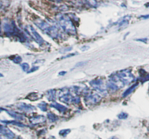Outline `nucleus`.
<instances>
[{
  "mask_svg": "<svg viewBox=\"0 0 149 139\" xmlns=\"http://www.w3.org/2000/svg\"><path fill=\"white\" fill-rule=\"evenodd\" d=\"M58 97L61 102L67 104H79L81 102L79 97L73 95L67 87L61 89L58 91Z\"/></svg>",
  "mask_w": 149,
  "mask_h": 139,
  "instance_id": "1",
  "label": "nucleus"
},
{
  "mask_svg": "<svg viewBox=\"0 0 149 139\" xmlns=\"http://www.w3.org/2000/svg\"><path fill=\"white\" fill-rule=\"evenodd\" d=\"M35 24L39 27L44 33L49 35L53 39H58L59 37L58 29L55 26H52L47 23L46 21L38 19L35 21Z\"/></svg>",
  "mask_w": 149,
  "mask_h": 139,
  "instance_id": "2",
  "label": "nucleus"
},
{
  "mask_svg": "<svg viewBox=\"0 0 149 139\" xmlns=\"http://www.w3.org/2000/svg\"><path fill=\"white\" fill-rule=\"evenodd\" d=\"M57 19H58L59 26L66 33L70 34V35H74V34H76L75 26H74L72 21H71V19L69 17L64 15H58Z\"/></svg>",
  "mask_w": 149,
  "mask_h": 139,
  "instance_id": "3",
  "label": "nucleus"
},
{
  "mask_svg": "<svg viewBox=\"0 0 149 139\" xmlns=\"http://www.w3.org/2000/svg\"><path fill=\"white\" fill-rule=\"evenodd\" d=\"M116 74L121 79V80L123 82L124 85H127V84H129L131 82H132V81L134 79V75L132 73L131 69L121 70V71L117 72Z\"/></svg>",
  "mask_w": 149,
  "mask_h": 139,
  "instance_id": "4",
  "label": "nucleus"
},
{
  "mask_svg": "<svg viewBox=\"0 0 149 139\" xmlns=\"http://www.w3.org/2000/svg\"><path fill=\"white\" fill-rule=\"evenodd\" d=\"M85 103L87 106H94L98 104L101 101L102 98L98 93H88L85 95Z\"/></svg>",
  "mask_w": 149,
  "mask_h": 139,
  "instance_id": "5",
  "label": "nucleus"
},
{
  "mask_svg": "<svg viewBox=\"0 0 149 139\" xmlns=\"http://www.w3.org/2000/svg\"><path fill=\"white\" fill-rule=\"evenodd\" d=\"M90 85L96 90L97 91L100 92V93L102 94H107V86L104 84V82L101 79H97V80H91L90 82Z\"/></svg>",
  "mask_w": 149,
  "mask_h": 139,
  "instance_id": "6",
  "label": "nucleus"
},
{
  "mask_svg": "<svg viewBox=\"0 0 149 139\" xmlns=\"http://www.w3.org/2000/svg\"><path fill=\"white\" fill-rule=\"evenodd\" d=\"M2 111H5L11 117L15 119L17 121H24L25 120V117L22 114L17 112V111H13V110H7L2 109Z\"/></svg>",
  "mask_w": 149,
  "mask_h": 139,
  "instance_id": "7",
  "label": "nucleus"
},
{
  "mask_svg": "<svg viewBox=\"0 0 149 139\" xmlns=\"http://www.w3.org/2000/svg\"><path fill=\"white\" fill-rule=\"evenodd\" d=\"M29 122L32 124H41V123H44L45 122H46V118L43 115L32 116L29 118Z\"/></svg>",
  "mask_w": 149,
  "mask_h": 139,
  "instance_id": "8",
  "label": "nucleus"
},
{
  "mask_svg": "<svg viewBox=\"0 0 149 139\" xmlns=\"http://www.w3.org/2000/svg\"><path fill=\"white\" fill-rule=\"evenodd\" d=\"M16 107L19 110L25 111V112H30V111H32L34 110H35V107L30 105V104H25V103H20V104H18L16 105Z\"/></svg>",
  "mask_w": 149,
  "mask_h": 139,
  "instance_id": "9",
  "label": "nucleus"
},
{
  "mask_svg": "<svg viewBox=\"0 0 149 139\" xmlns=\"http://www.w3.org/2000/svg\"><path fill=\"white\" fill-rule=\"evenodd\" d=\"M30 30H31V33H32V36L33 37H34V39H35V41H37L38 44H40V45L42 44H43L44 43L43 39H42V37H41V36L37 32V31H36L35 29H34V28L31 26H30Z\"/></svg>",
  "mask_w": 149,
  "mask_h": 139,
  "instance_id": "10",
  "label": "nucleus"
},
{
  "mask_svg": "<svg viewBox=\"0 0 149 139\" xmlns=\"http://www.w3.org/2000/svg\"><path fill=\"white\" fill-rule=\"evenodd\" d=\"M51 106L53 107V108L56 109H57L58 111H59V112H61V113H65L68 111V109H67V107L64 106H63V105H61V104H57V103H54V104H51Z\"/></svg>",
  "mask_w": 149,
  "mask_h": 139,
  "instance_id": "11",
  "label": "nucleus"
},
{
  "mask_svg": "<svg viewBox=\"0 0 149 139\" xmlns=\"http://www.w3.org/2000/svg\"><path fill=\"white\" fill-rule=\"evenodd\" d=\"M2 122L7 124H13V125L18 126V127H26V125L24 123H22V122L17 121V120H14V121H2Z\"/></svg>",
  "mask_w": 149,
  "mask_h": 139,
  "instance_id": "12",
  "label": "nucleus"
},
{
  "mask_svg": "<svg viewBox=\"0 0 149 139\" xmlns=\"http://www.w3.org/2000/svg\"><path fill=\"white\" fill-rule=\"evenodd\" d=\"M137 85H138V83H135V84H134L133 85H132L131 87H129V88L127 89L125 92H124V93H123L122 96L126 97V96H127L128 95H130V93H132V91H134V89L137 87Z\"/></svg>",
  "mask_w": 149,
  "mask_h": 139,
  "instance_id": "13",
  "label": "nucleus"
},
{
  "mask_svg": "<svg viewBox=\"0 0 149 139\" xmlns=\"http://www.w3.org/2000/svg\"><path fill=\"white\" fill-rule=\"evenodd\" d=\"M56 90H51L47 92V98L49 101H54L56 99Z\"/></svg>",
  "mask_w": 149,
  "mask_h": 139,
  "instance_id": "14",
  "label": "nucleus"
},
{
  "mask_svg": "<svg viewBox=\"0 0 149 139\" xmlns=\"http://www.w3.org/2000/svg\"><path fill=\"white\" fill-rule=\"evenodd\" d=\"M47 116H48V118L49 119L50 121H51L52 122H56L58 120V117H57V116L55 115V114H53V113H51V112L48 113Z\"/></svg>",
  "mask_w": 149,
  "mask_h": 139,
  "instance_id": "15",
  "label": "nucleus"
},
{
  "mask_svg": "<svg viewBox=\"0 0 149 139\" xmlns=\"http://www.w3.org/2000/svg\"><path fill=\"white\" fill-rule=\"evenodd\" d=\"M10 58L12 60L13 62L15 63V64H21V61H22V58H21L20 56H18V55H15V56H14V58L11 57V58Z\"/></svg>",
  "mask_w": 149,
  "mask_h": 139,
  "instance_id": "16",
  "label": "nucleus"
},
{
  "mask_svg": "<svg viewBox=\"0 0 149 139\" xmlns=\"http://www.w3.org/2000/svg\"><path fill=\"white\" fill-rule=\"evenodd\" d=\"M38 107L42 110V111H46L48 110L47 109V104L45 102H42L38 104Z\"/></svg>",
  "mask_w": 149,
  "mask_h": 139,
  "instance_id": "17",
  "label": "nucleus"
},
{
  "mask_svg": "<svg viewBox=\"0 0 149 139\" xmlns=\"http://www.w3.org/2000/svg\"><path fill=\"white\" fill-rule=\"evenodd\" d=\"M21 66L24 71H27L28 72L29 70V65L28 64H26V63H24V64H21Z\"/></svg>",
  "mask_w": 149,
  "mask_h": 139,
  "instance_id": "18",
  "label": "nucleus"
},
{
  "mask_svg": "<svg viewBox=\"0 0 149 139\" xmlns=\"http://www.w3.org/2000/svg\"><path fill=\"white\" fill-rule=\"evenodd\" d=\"M118 117L121 120H124V119H127L128 117V114L125 112H121V114H119L118 115Z\"/></svg>",
  "mask_w": 149,
  "mask_h": 139,
  "instance_id": "19",
  "label": "nucleus"
},
{
  "mask_svg": "<svg viewBox=\"0 0 149 139\" xmlns=\"http://www.w3.org/2000/svg\"><path fill=\"white\" fill-rule=\"evenodd\" d=\"M0 139H15V138L9 137V136H5V135H3V134H2V133H0Z\"/></svg>",
  "mask_w": 149,
  "mask_h": 139,
  "instance_id": "20",
  "label": "nucleus"
},
{
  "mask_svg": "<svg viewBox=\"0 0 149 139\" xmlns=\"http://www.w3.org/2000/svg\"><path fill=\"white\" fill-rule=\"evenodd\" d=\"M87 2H88V4L91 5V6H96L97 5V2H96V0H86Z\"/></svg>",
  "mask_w": 149,
  "mask_h": 139,
  "instance_id": "21",
  "label": "nucleus"
},
{
  "mask_svg": "<svg viewBox=\"0 0 149 139\" xmlns=\"http://www.w3.org/2000/svg\"><path fill=\"white\" fill-rule=\"evenodd\" d=\"M60 132H61V133H62V134H60V135H62L63 136H66L69 133H70V130H69V129H66V130H63Z\"/></svg>",
  "mask_w": 149,
  "mask_h": 139,
  "instance_id": "22",
  "label": "nucleus"
},
{
  "mask_svg": "<svg viewBox=\"0 0 149 139\" xmlns=\"http://www.w3.org/2000/svg\"><path fill=\"white\" fill-rule=\"evenodd\" d=\"M67 74V71H60L59 73H58V75L60 76H64V74Z\"/></svg>",
  "mask_w": 149,
  "mask_h": 139,
  "instance_id": "23",
  "label": "nucleus"
},
{
  "mask_svg": "<svg viewBox=\"0 0 149 139\" xmlns=\"http://www.w3.org/2000/svg\"><path fill=\"white\" fill-rule=\"evenodd\" d=\"M142 18H144V19H147V18H149V15H143L141 16Z\"/></svg>",
  "mask_w": 149,
  "mask_h": 139,
  "instance_id": "24",
  "label": "nucleus"
},
{
  "mask_svg": "<svg viewBox=\"0 0 149 139\" xmlns=\"http://www.w3.org/2000/svg\"><path fill=\"white\" fill-rule=\"evenodd\" d=\"M110 139H118V138H117L116 137H112V138H110Z\"/></svg>",
  "mask_w": 149,
  "mask_h": 139,
  "instance_id": "25",
  "label": "nucleus"
},
{
  "mask_svg": "<svg viewBox=\"0 0 149 139\" xmlns=\"http://www.w3.org/2000/svg\"><path fill=\"white\" fill-rule=\"evenodd\" d=\"M2 127H3V125H2V124H0V129L2 128Z\"/></svg>",
  "mask_w": 149,
  "mask_h": 139,
  "instance_id": "26",
  "label": "nucleus"
},
{
  "mask_svg": "<svg viewBox=\"0 0 149 139\" xmlns=\"http://www.w3.org/2000/svg\"><path fill=\"white\" fill-rule=\"evenodd\" d=\"M3 77V76H2V74H0V77Z\"/></svg>",
  "mask_w": 149,
  "mask_h": 139,
  "instance_id": "27",
  "label": "nucleus"
}]
</instances>
